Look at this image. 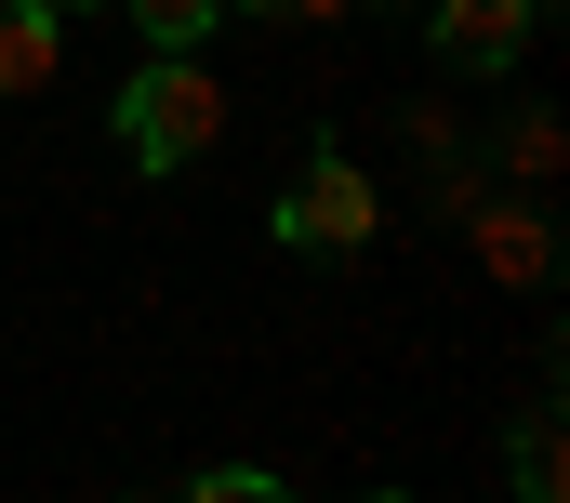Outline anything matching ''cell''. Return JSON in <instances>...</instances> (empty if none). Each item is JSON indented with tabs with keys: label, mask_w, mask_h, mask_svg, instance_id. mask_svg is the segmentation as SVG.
Listing matches in <instances>:
<instances>
[{
	"label": "cell",
	"mask_w": 570,
	"mask_h": 503,
	"mask_svg": "<svg viewBox=\"0 0 570 503\" xmlns=\"http://www.w3.org/2000/svg\"><path fill=\"white\" fill-rule=\"evenodd\" d=\"M173 503H305V491H279L266 464H213V477H186Z\"/></svg>",
	"instance_id": "cell-9"
},
{
	"label": "cell",
	"mask_w": 570,
	"mask_h": 503,
	"mask_svg": "<svg viewBox=\"0 0 570 503\" xmlns=\"http://www.w3.org/2000/svg\"><path fill=\"white\" fill-rule=\"evenodd\" d=\"M120 13H134V40H146V53H199V40L226 27V0H120Z\"/></svg>",
	"instance_id": "cell-8"
},
{
	"label": "cell",
	"mask_w": 570,
	"mask_h": 503,
	"mask_svg": "<svg viewBox=\"0 0 570 503\" xmlns=\"http://www.w3.org/2000/svg\"><path fill=\"white\" fill-rule=\"evenodd\" d=\"M107 132H120V159H134L146 186H173V172H199L226 146V80L199 53H146L134 80H120V107H107Z\"/></svg>",
	"instance_id": "cell-1"
},
{
	"label": "cell",
	"mask_w": 570,
	"mask_h": 503,
	"mask_svg": "<svg viewBox=\"0 0 570 503\" xmlns=\"http://www.w3.org/2000/svg\"><path fill=\"white\" fill-rule=\"evenodd\" d=\"M226 13H266V27H345L358 0H226Z\"/></svg>",
	"instance_id": "cell-10"
},
{
	"label": "cell",
	"mask_w": 570,
	"mask_h": 503,
	"mask_svg": "<svg viewBox=\"0 0 570 503\" xmlns=\"http://www.w3.org/2000/svg\"><path fill=\"white\" fill-rule=\"evenodd\" d=\"M531 13H558V0H531Z\"/></svg>",
	"instance_id": "cell-13"
},
{
	"label": "cell",
	"mask_w": 570,
	"mask_h": 503,
	"mask_svg": "<svg viewBox=\"0 0 570 503\" xmlns=\"http://www.w3.org/2000/svg\"><path fill=\"white\" fill-rule=\"evenodd\" d=\"M504 491L518 503H570V424H558V397H518V424H504Z\"/></svg>",
	"instance_id": "cell-6"
},
{
	"label": "cell",
	"mask_w": 570,
	"mask_h": 503,
	"mask_svg": "<svg viewBox=\"0 0 570 503\" xmlns=\"http://www.w3.org/2000/svg\"><path fill=\"white\" fill-rule=\"evenodd\" d=\"M478 172H491V186H518V199H544V186L570 172V120L544 107V93H518L504 120L478 132Z\"/></svg>",
	"instance_id": "cell-5"
},
{
	"label": "cell",
	"mask_w": 570,
	"mask_h": 503,
	"mask_svg": "<svg viewBox=\"0 0 570 503\" xmlns=\"http://www.w3.org/2000/svg\"><path fill=\"white\" fill-rule=\"evenodd\" d=\"M531 0H425V40H438V67L451 80H518L531 67Z\"/></svg>",
	"instance_id": "cell-3"
},
{
	"label": "cell",
	"mask_w": 570,
	"mask_h": 503,
	"mask_svg": "<svg viewBox=\"0 0 570 503\" xmlns=\"http://www.w3.org/2000/svg\"><path fill=\"white\" fill-rule=\"evenodd\" d=\"M372 503H412V491H372Z\"/></svg>",
	"instance_id": "cell-12"
},
{
	"label": "cell",
	"mask_w": 570,
	"mask_h": 503,
	"mask_svg": "<svg viewBox=\"0 0 570 503\" xmlns=\"http://www.w3.org/2000/svg\"><path fill=\"white\" fill-rule=\"evenodd\" d=\"M372 226H385V186L358 172V146H345V132H318V146H305V172L266 199V239H279V251H358Z\"/></svg>",
	"instance_id": "cell-2"
},
{
	"label": "cell",
	"mask_w": 570,
	"mask_h": 503,
	"mask_svg": "<svg viewBox=\"0 0 570 503\" xmlns=\"http://www.w3.org/2000/svg\"><path fill=\"white\" fill-rule=\"evenodd\" d=\"M40 80H67V13L53 0H0V107L40 93Z\"/></svg>",
	"instance_id": "cell-7"
},
{
	"label": "cell",
	"mask_w": 570,
	"mask_h": 503,
	"mask_svg": "<svg viewBox=\"0 0 570 503\" xmlns=\"http://www.w3.org/2000/svg\"><path fill=\"white\" fill-rule=\"evenodd\" d=\"M53 13H67V27H80V13H107V0H53Z\"/></svg>",
	"instance_id": "cell-11"
},
{
	"label": "cell",
	"mask_w": 570,
	"mask_h": 503,
	"mask_svg": "<svg viewBox=\"0 0 570 503\" xmlns=\"http://www.w3.org/2000/svg\"><path fill=\"white\" fill-rule=\"evenodd\" d=\"M464 251H478L504 292H558V213H544V199H518V186H491V199L464 213Z\"/></svg>",
	"instance_id": "cell-4"
}]
</instances>
